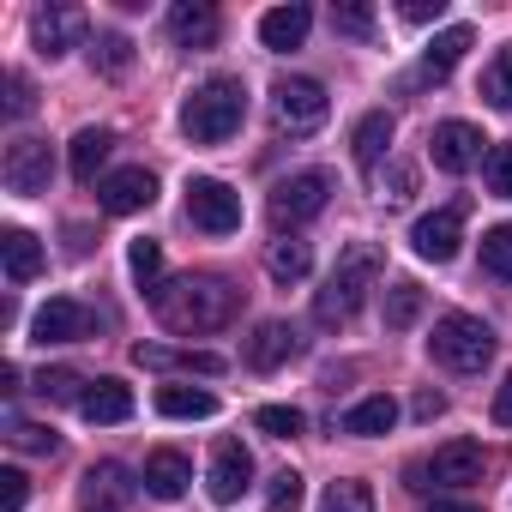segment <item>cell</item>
Returning a JSON list of instances; mask_svg holds the SVG:
<instances>
[{
    "label": "cell",
    "mask_w": 512,
    "mask_h": 512,
    "mask_svg": "<svg viewBox=\"0 0 512 512\" xmlns=\"http://www.w3.org/2000/svg\"><path fill=\"white\" fill-rule=\"evenodd\" d=\"M494 422H500V428H512V374L494 386Z\"/></svg>",
    "instance_id": "obj_47"
},
{
    "label": "cell",
    "mask_w": 512,
    "mask_h": 512,
    "mask_svg": "<svg viewBox=\"0 0 512 512\" xmlns=\"http://www.w3.org/2000/svg\"><path fill=\"white\" fill-rule=\"evenodd\" d=\"M157 410L175 422H205V416H217V398L205 386H157Z\"/></svg>",
    "instance_id": "obj_26"
},
{
    "label": "cell",
    "mask_w": 512,
    "mask_h": 512,
    "mask_svg": "<svg viewBox=\"0 0 512 512\" xmlns=\"http://www.w3.org/2000/svg\"><path fill=\"white\" fill-rule=\"evenodd\" d=\"M308 31H314V13H308V7H272V13L260 19V43H266L272 55L302 49V43H308Z\"/></svg>",
    "instance_id": "obj_19"
},
{
    "label": "cell",
    "mask_w": 512,
    "mask_h": 512,
    "mask_svg": "<svg viewBox=\"0 0 512 512\" xmlns=\"http://www.w3.org/2000/svg\"><path fill=\"white\" fill-rule=\"evenodd\" d=\"M109 151H115V133L109 127H79L73 133V151H67V163H73V181H97V169L109 163Z\"/></svg>",
    "instance_id": "obj_22"
},
{
    "label": "cell",
    "mask_w": 512,
    "mask_h": 512,
    "mask_svg": "<svg viewBox=\"0 0 512 512\" xmlns=\"http://www.w3.org/2000/svg\"><path fill=\"white\" fill-rule=\"evenodd\" d=\"M488 193L494 199H512V145H494L488 151Z\"/></svg>",
    "instance_id": "obj_42"
},
{
    "label": "cell",
    "mask_w": 512,
    "mask_h": 512,
    "mask_svg": "<svg viewBox=\"0 0 512 512\" xmlns=\"http://www.w3.org/2000/svg\"><path fill=\"white\" fill-rule=\"evenodd\" d=\"M187 482H193V464H187V452H175V446H157V452L145 458V470H139V488H145L151 500H181Z\"/></svg>",
    "instance_id": "obj_16"
},
{
    "label": "cell",
    "mask_w": 512,
    "mask_h": 512,
    "mask_svg": "<svg viewBox=\"0 0 512 512\" xmlns=\"http://www.w3.org/2000/svg\"><path fill=\"white\" fill-rule=\"evenodd\" d=\"M79 410H85V422H127L133 416V386L127 380H91Z\"/></svg>",
    "instance_id": "obj_23"
},
{
    "label": "cell",
    "mask_w": 512,
    "mask_h": 512,
    "mask_svg": "<svg viewBox=\"0 0 512 512\" xmlns=\"http://www.w3.org/2000/svg\"><path fill=\"white\" fill-rule=\"evenodd\" d=\"M428 512H482V506H470V500H434Z\"/></svg>",
    "instance_id": "obj_49"
},
{
    "label": "cell",
    "mask_w": 512,
    "mask_h": 512,
    "mask_svg": "<svg viewBox=\"0 0 512 512\" xmlns=\"http://www.w3.org/2000/svg\"><path fill=\"white\" fill-rule=\"evenodd\" d=\"M410 193H416V169H410V163H398V169H392V181H380V199H386V205H404Z\"/></svg>",
    "instance_id": "obj_44"
},
{
    "label": "cell",
    "mask_w": 512,
    "mask_h": 512,
    "mask_svg": "<svg viewBox=\"0 0 512 512\" xmlns=\"http://www.w3.org/2000/svg\"><path fill=\"white\" fill-rule=\"evenodd\" d=\"M31 109H37V85H31V73H7V115L25 121Z\"/></svg>",
    "instance_id": "obj_41"
},
{
    "label": "cell",
    "mask_w": 512,
    "mask_h": 512,
    "mask_svg": "<svg viewBox=\"0 0 512 512\" xmlns=\"http://www.w3.org/2000/svg\"><path fill=\"white\" fill-rule=\"evenodd\" d=\"M205 488H211V500H217V506H235V500L253 488V458H247V446H241V440H217V446H211Z\"/></svg>",
    "instance_id": "obj_13"
},
{
    "label": "cell",
    "mask_w": 512,
    "mask_h": 512,
    "mask_svg": "<svg viewBox=\"0 0 512 512\" xmlns=\"http://www.w3.org/2000/svg\"><path fill=\"white\" fill-rule=\"evenodd\" d=\"M7 440H13L19 452H43V458L61 446V434H55V428H43V422H25V416H7Z\"/></svg>",
    "instance_id": "obj_37"
},
{
    "label": "cell",
    "mask_w": 512,
    "mask_h": 512,
    "mask_svg": "<svg viewBox=\"0 0 512 512\" xmlns=\"http://www.w3.org/2000/svg\"><path fill=\"white\" fill-rule=\"evenodd\" d=\"M482 97H488L500 115H512V43L488 61V73H482Z\"/></svg>",
    "instance_id": "obj_33"
},
{
    "label": "cell",
    "mask_w": 512,
    "mask_h": 512,
    "mask_svg": "<svg viewBox=\"0 0 512 512\" xmlns=\"http://www.w3.org/2000/svg\"><path fill=\"white\" fill-rule=\"evenodd\" d=\"M0 260H7V284H31L43 272V241L31 229H0Z\"/></svg>",
    "instance_id": "obj_20"
},
{
    "label": "cell",
    "mask_w": 512,
    "mask_h": 512,
    "mask_svg": "<svg viewBox=\"0 0 512 512\" xmlns=\"http://www.w3.org/2000/svg\"><path fill=\"white\" fill-rule=\"evenodd\" d=\"M241 308V290L229 278H211V272H187V278H169L163 290H151V314L181 332V338H199V332H223Z\"/></svg>",
    "instance_id": "obj_1"
},
{
    "label": "cell",
    "mask_w": 512,
    "mask_h": 512,
    "mask_svg": "<svg viewBox=\"0 0 512 512\" xmlns=\"http://www.w3.org/2000/svg\"><path fill=\"white\" fill-rule=\"evenodd\" d=\"M151 199H157V175H151L145 163H127V169H115V175L97 181V205H103L109 217H133V211H145Z\"/></svg>",
    "instance_id": "obj_12"
},
{
    "label": "cell",
    "mask_w": 512,
    "mask_h": 512,
    "mask_svg": "<svg viewBox=\"0 0 512 512\" xmlns=\"http://www.w3.org/2000/svg\"><path fill=\"white\" fill-rule=\"evenodd\" d=\"M416 314H422V284L398 278V284L386 290V326H392V332H404V326H416Z\"/></svg>",
    "instance_id": "obj_31"
},
{
    "label": "cell",
    "mask_w": 512,
    "mask_h": 512,
    "mask_svg": "<svg viewBox=\"0 0 512 512\" xmlns=\"http://www.w3.org/2000/svg\"><path fill=\"white\" fill-rule=\"evenodd\" d=\"M482 446L476 440H446V446H434V458H422V464H410V488H428V482H440V488H470V482H482Z\"/></svg>",
    "instance_id": "obj_8"
},
{
    "label": "cell",
    "mask_w": 512,
    "mask_h": 512,
    "mask_svg": "<svg viewBox=\"0 0 512 512\" xmlns=\"http://www.w3.org/2000/svg\"><path fill=\"white\" fill-rule=\"evenodd\" d=\"M0 181H7V193H19V199H37V193H49V181H55V151H49V139H13L7 145V157H0Z\"/></svg>",
    "instance_id": "obj_9"
},
{
    "label": "cell",
    "mask_w": 512,
    "mask_h": 512,
    "mask_svg": "<svg viewBox=\"0 0 512 512\" xmlns=\"http://www.w3.org/2000/svg\"><path fill=\"white\" fill-rule=\"evenodd\" d=\"M320 512H374V488H368V482H356V476H344V482H332V488H326Z\"/></svg>",
    "instance_id": "obj_36"
},
{
    "label": "cell",
    "mask_w": 512,
    "mask_h": 512,
    "mask_svg": "<svg viewBox=\"0 0 512 512\" xmlns=\"http://www.w3.org/2000/svg\"><path fill=\"white\" fill-rule=\"evenodd\" d=\"M380 266H386V253H380L374 241H350V247L338 253V272H332L326 290L314 296V320H320V326H350V320L362 314V302H368Z\"/></svg>",
    "instance_id": "obj_2"
},
{
    "label": "cell",
    "mask_w": 512,
    "mask_h": 512,
    "mask_svg": "<svg viewBox=\"0 0 512 512\" xmlns=\"http://www.w3.org/2000/svg\"><path fill=\"white\" fill-rule=\"evenodd\" d=\"M332 25H338V37L368 43V37H374V7H362V0H344V7H332Z\"/></svg>",
    "instance_id": "obj_39"
},
{
    "label": "cell",
    "mask_w": 512,
    "mask_h": 512,
    "mask_svg": "<svg viewBox=\"0 0 512 512\" xmlns=\"http://www.w3.org/2000/svg\"><path fill=\"white\" fill-rule=\"evenodd\" d=\"M464 217H470V205H464V199H452V205H440V211L416 217V229H410V247L422 253V260H434V266L458 260V241H464Z\"/></svg>",
    "instance_id": "obj_10"
},
{
    "label": "cell",
    "mask_w": 512,
    "mask_h": 512,
    "mask_svg": "<svg viewBox=\"0 0 512 512\" xmlns=\"http://www.w3.org/2000/svg\"><path fill=\"white\" fill-rule=\"evenodd\" d=\"M169 37L181 49H217L223 19H217V7H205V0H175L169 7Z\"/></svg>",
    "instance_id": "obj_17"
},
{
    "label": "cell",
    "mask_w": 512,
    "mask_h": 512,
    "mask_svg": "<svg viewBox=\"0 0 512 512\" xmlns=\"http://www.w3.org/2000/svg\"><path fill=\"white\" fill-rule=\"evenodd\" d=\"M79 37H85V13H79V7H43V13L31 19V43H37L43 61H61Z\"/></svg>",
    "instance_id": "obj_15"
},
{
    "label": "cell",
    "mask_w": 512,
    "mask_h": 512,
    "mask_svg": "<svg viewBox=\"0 0 512 512\" xmlns=\"http://www.w3.org/2000/svg\"><path fill=\"white\" fill-rule=\"evenodd\" d=\"M31 500V476L25 470H0V512H25Z\"/></svg>",
    "instance_id": "obj_43"
},
{
    "label": "cell",
    "mask_w": 512,
    "mask_h": 512,
    "mask_svg": "<svg viewBox=\"0 0 512 512\" xmlns=\"http://www.w3.org/2000/svg\"><path fill=\"white\" fill-rule=\"evenodd\" d=\"M187 223L205 235H235L241 229V193L217 175H193L187 181Z\"/></svg>",
    "instance_id": "obj_7"
},
{
    "label": "cell",
    "mask_w": 512,
    "mask_h": 512,
    "mask_svg": "<svg viewBox=\"0 0 512 512\" xmlns=\"http://www.w3.org/2000/svg\"><path fill=\"white\" fill-rule=\"evenodd\" d=\"M133 356H139L145 368H187V374H217V368H223V356H205V350H199V356H175V350H157V344H139Z\"/></svg>",
    "instance_id": "obj_32"
},
{
    "label": "cell",
    "mask_w": 512,
    "mask_h": 512,
    "mask_svg": "<svg viewBox=\"0 0 512 512\" xmlns=\"http://www.w3.org/2000/svg\"><path fill=\"white\" fill-rule=\"evenodd\" d=\"M392 133H398V121H392L386 109H374V115H362V121H356V133H350V151H356V169H362V175H374V163L386 157Z\"/></svg>",
    "instance_id": "obj_21"
},
{
    "label": "cell",
    "mask_w": 512,
    "mask_h": 512,
    "mask_svg": "<svg viewBox=\"0 0 512 512\" xmlns=\"http://www.w3.org/2000/svg\"><path fill=\"white\" fill-rule=\"evenodd\" d=\"M127 494V470L121 464H97L91 476H85V506H97V500H121Z\"/></svg>",
    "instance_id": "obj_38"
},
{
    "label": "cell",
    "mask_w": 512,
    "mask_h": 512,
    "mask_svg": "<svg viewBox=\"0 0 512 512\" xmlns=\"http://www.w3.org/2000/svg\"><path fill=\"white\" fill-rule=\"evenodd\" d=\"M127 272H133L145 290H163V247H157V241H145V235H139V241H127Z\"/></svg>",
    "instance_id": "obj_30"
},
{
    "label": "cell",
    "mask_w": 512,
    "mask_h": 512,
    "mask_svg": "<svg viewBox=\"0 0 512 512\" xmlns=\"http://www.w3.org/2000/svg\"><path fill=\"white\" fill-rule=\"evenodd\" d=\"M494 326L476 320V314H440L434 320V338H428V356L446 368V374H482L494 362Z\"/></svg>",
    "instance_id": "obj_4"
},
{
    "label": "cell",
    "mask_w": 512,
    "mask_h": 512,
    "mask_svg": "<svg viewBox=\"0 0 512 512\" xmlns=\"http://www.w3.org/2000/svg\"><path fill=\"white\" fill-rule=\"evenodd\" d=\"M253 428L272 434V440H296L308 422H302V410H296V404H260V410H253Z\"/></svg>",
    "instance_id": "obj_34"
},
{
    "label": "cell",
    "mask_w": 512,
    "mask_h": 512,
    "mask_svg": "<svg viewBox=\"0 0 512 512\" xmlns=\"http://www.w3.org/2000/svg\"><path fill=\"white\" fill-rule=\"evenodd\" d=\"M37 392H43L49 404H85L91 380H85V374H73V368H49V374L37 380Z\"/></svg>",
    "instance_id": "obj_35"
},
{
    "label": "cell",
    "mask_w": 512,
    "mask_h": 512,
    "mask_svg": "<svg viewBox=\"0 0 512 512\" xmlns=\"http://www.w3.org/2000/svg\"><path fill=\"white\" fill-rule=\"evenodd\" d=\"M440 410H446V398H440V392H416V398H410V416H416V422H434Z\"/></svg>",
    "instance_id": "obj_46"
},
{
    "label": "cell",
    "mask_w": 512,
    "mask_h": 512,
    "mask_svg": "<svg viewBox=\"0 0 512 512\" xmlns=\"http://www.w3.org/2000/svg\"><path fill=\"white\" fill-rule=\"evenodd\" d=\"M91 67H97L103 79H121V73L133 67V43H127L121 31H97V43H91Z\"/></svg>",
    "instance_id": "obj_28"
},
{
    "label": "cell",
    "mask_w": 512,
    "mask_h": 512,
    "mask_svg": "<svg viewBox=\"0 0 512 512\" xmlns=\"http://www.w3.org/2000/svg\"><path fill=\"white\" fill-rule=\"evenodd\" d=\"M482 145H488V139H482L470 121H440L434 139H428V157H434L440 175H464V169L482 163Z\"/></svg>",
    "instance_id": "obj_14"
},
{
    "label": "cell",
    "mask_w": 512,
    "mask_h": 512,
    "mask_svg": "<svg viewBox=\"0 0 512 512\" xmlns=\"http://www.w3.org/2000/svg\"><path fill=\"white\" fill-rule=\"evenodd\" d=\"M482 272L500 278V284H512V223H494L482 235Z\"/></svg>",
    "instance_id": "obj_29"
},
{
    "label": "cell",
    "mask_w": 512,
    "mask_h": 512,
    "mask_svg": "<svg viewBox=\"0 0 512 512\" xmlns=\"http://www.w3.org/2000/svg\"><path fill=\"white\" fill-rule=\"evenodd\" d=\"M446 13V0H404V19L410 25H428V19H440Z\"/></svg>",
    "instance_id": "obj_45"
},
{
    "label": "cell",
    "mask_w": 512,
    "mask_h": 512,
    "mask_svg": "<svg viewBox=\"0 0 512 512\" xmlns=\"http://www.w3.org/2000/svg\"><path fill=\"white\" fill-rule=\"evenodd\" d=\"M241 121H247V85L229 79V73L193 85V97L181 103V133L193 145H223V139L241 133Z\"/></svg>",
    "instance_id": "obj_3"
},
{
    "label": "cell",
    "mask_w": 512,
    "mask_h": 512,
    "mask_svg": "<svg viewBox=\"0 0 512 512\" xmlns=\"http://www.w3.org/2000/svg\"><path fill=\"white\" fill-rule=\"evenodd\" d=\"M326 199H332V175L326 169H296V175H284L278 187H272V223L278 229H302V223H314L320 211H326Z\"/></svg>",
    "instance_id": "obj_6"
},
{
    "label": "cell",
    "mask_w": 512,
    "mask_h": 512,
    "mask_svg": "<svg viewBox=\"0 0 512 512\" xmlns=\"http://www.w3.org/2000/svg\"><path fill=\"white\" fill-rule=\"evenodd\" d=\"M0 392H19V362H0Z\"/></svg>",
    "instance_id": "obj_48"
},
{
    "label": "cell",
    "mask_w": 512,
    "mask_h": 512,
    "mask_svg": "<svg viewBox=\"0 0 512 512\" xmlns=\"http://www.w3.org/2000/svg\"><path fill=\"white\" fill-rule=\"evenodd\" d=\"M91 308L85 302H73V296H55V302H43L37 314H31V344H79V338H91Z\"/></svg>",
    "instance_id": "obj_11"
},
{
    "label": "cell",
    "mask_w": 512,
    "mask_h": 512,
    "mask_svg": "<svg viewBox=\"0 0 512 512\" xmlns=\"http://www.w3.org/2000/svg\"><path fill=\"white\" fill-rule=\"evenodd\" d=\"M464 49H470V25H446V31L428 43V55H422V73H428V79H446V73L464 61Z\"/></svg>",
    "instance_id": "obj_27"
},
{
    "label": "cell",
    "mask_w": 512,
    "mask_h": 512,
    "mask_svg": "<svg viewBox=\"0 0 512 512\" xmlns=\"http://www.w3.org/2000/svg\"><path fill=\"white\" fill-rule=\"evenodd\" d=\"M266 506H272V512H296V506H302V476H296V470H278L272 488H266Z\"/></svg>",
    "instance_id": "obj_40"
},
{
    "label": "cell",
    "mask_w": 512,
    "mask_h": 512,
    "mask_svg": "<svg viewBox=\"0 0 512 512\" xmlns=\"http://www.w3.org/2000/svg\"><path fill=\"white\" fill-rule=\"evenodd\" d=\"M392 422H398V404H392L386 392H368L362 404H350V410H344V422H338V428H344V434H356V440H374V434H386Z\"/></svg>",
    "instance_id": "obj_24"
},
{
    "label": "cell",
    "mask_w": 512,
    "mask_h": 512,
    "mask_svg": "<svg viewBox=\"0 0 512 512\" xmlns=\"http://www.w3.org/2000/svg\"><path fill=\"white\" fill-rule=\"evenodd\" d=\"M296 350H302V338H296L290 320H260V326H253V338H247V368L272 374V368H284Z\"/></svg>",
    "instance_id": "obj_18"
},
{
    "label": "cell",
    "mask_w": 512,
    "mask_h": 512,
    "mask_svg": "<svg viewBox=\"0 0 512 512\" xmlns=\"http://www.w3.org/2000/svg\"><path fill=\"white\" fill-rule=\"evenodd\" d=\"M308 266H314V247H308V241H296V235H278V241L266 247V272H272L278 284H302V278H308Z\"/></svg>",
    "instance_id": "obj_25"
},
{
    "label": "cell",
    "mask_w": 512,
    "mask_h": 512,
    "mask_svg": "<svg viewBox=\"0 0 512 512\" xmlns=\"http://www.w3.org/2000/svg\"><path fill=\"white\" fill-rule=\"evenodd\" d=\"M272 115H278V127L284 133H320L326 127V115H332V97H326V85L320 79H302V73H290V79H278L272 85Z\"/></svg>",
    "instance_id": "obj_5"
}]
</instances>
